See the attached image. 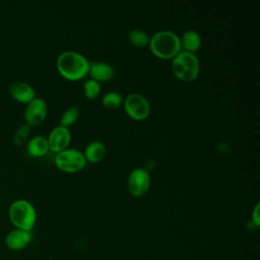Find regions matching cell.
Listing matches in <instances>:
<instances>
[{"label":"cell","instance_id":"277c9868","mask_svg":"<svg viewBox=\"0 0 260 260\" xmlns=\"http://www.w3.org/2000/svg\"><path fill=\"white\" fill-rule=\"evenodd\" d=\"M172 70L181 80L190 82L199 73V61L194 53L187 51L179 52L172 61Z\"/></svg>","mask_w":260,"mask_h":260},{"label":"cell","instance_id":"d6986e66","mask_svg":"<svg viewBox=\"0 0 260 260\" xmlns=\"http://www.w3.org/2000/svg\"><path fill=\"white\" fill-rule=\"evenodd\" d=\"M83 86H84V94L88 100L94 99L100 93V90H101L100 82L92 78L86 80Z\"/></svg>","mask_w":260,"mask_h":260},{"label":"cell","instance_id":"6da1fadb","mask_svg":"<svg viewBox=\"0 0 260 260\" xmlns=\"http://www.w3.org/2000/svg\"><path fill=\"white\" fill-rule=\"evenodd\" d=\"M57 69L65 78L77 80L88 73L89 63L83 55L74 51H65L57 58Z\"/></svg>","mask_w":260,"mask_h":260},{"label":"cell","instance_id":"ffe728a7","mask_svg":"<svg viewBox=\"0 0 260 260\" xmlns=\"http://www.w3.org/2000/svg\"><path fill=\"white\" fill-rule=\"evenodd\" d=\"M29 132H30V126H28L27 124H23L21 125L15 132L14 134V137H13V141L15 143V145L19 146V145H22L25 140L27 139L28 135H29Z\"/></svg>","mask_w":260,"mask_h":260},{"label":"cell","instance_id":"44dd1931","mask_svg":"<svg viewBox=\"0 0 260 260\" xmlns=\"http://www.w3.org/2000/svg\"><path fill=\"white\" fill-rule=\"evenodd\" d=\"M259 208H260V204L257 203L252 211V221L256 226L260 225V215H259Z\"/></svg>","mask_w":260,"mask_h":260},{"label":"cell","instance_id":"9a60e30c","mask_svg":"<svg viewBox=\"0 0 260 260\" xmlns=\"http://www.w3.org/2000/svg\"><path fill=\"white\" fill-rule=\"evenodd\" d=\"M106 151V146L103 142L92 141L87 144L83 154L86 160H89L90 162H96L105 156Z\"/></svg>","mask_w":260,"mask_h":260},{"label":"cell","instance_id":"3957f363","mask_svg":"<svg viewBox=\"0 0 260 260\" xmlns=\"http://www.w3.org/2000/svg\"><path fill=\"white\" fill-rule=\"evenodd\" d=\"M8 216L15 229L31 232L37 220V212L32 204L24 199L13 201L8 209Z\"/></svg>","mask_w":260,"mask_h":260},{"label":"cell","instance_id":"52a82bcc","mask_svg":"<svg viewBox=\"0 0 260 260\" xmlns=\"http://www.w3.org/2000/svg\"><path fill=\"white\" fill-rule=\"evenodd\" d=\"M128 190L134 197L143 196L150 185V176L145 169H135L128 177Z\"/></svg>","mask_w":260,"mask_h":260},{"label":"cell","instance_id":"5b68a950","mask_svg":"<svg viewBox=\"0 0 260 260\" xmlns=\"http://www.w3.org/2000/svg\"><path fill=\"white\" fill-rule=\"evenodd\" d=\"M86 159L84 154L73 148H66L57 152L55 157L56 166L63 172L75 173L80 171L85 166Z\"/></svg>","mask_w":260,"mask_h":260},{"label":"cell","instance_id":"9c48e42d","mask_svg":"<svg viewBox=\"0 0 260 260\" xmlns=\"http://www.w3.org/2000/svg\"><path fill=\"white\" fill-rule=\"evenodd\" d=\"M49 148L55 152H60L68 146L70 142V131L67 127L57 126L49 134Z\"/></svg>","mask_w":260,"mask_h":260},{"label":"cell","instance_id":"30bf717a","mask_svg":"<svg viewBox=\"0 0 260 260\" xmlns=\"http://www.w3.org/2000/svg\"><path fill=\"white\" fill-rule=\"evenodd\" d=\"M31 237V232L14 229L6 235L5 245L11 251H20L30 243Z\"/></svg>","mask_w":260,"mask_h":260},{"label":"cell","instance_id":"e0dca14e","mask_svg":"<svg viewBox=\"0 0 260 260\" xmlns=\"http://www.w3.org/2000/svg\"><path fill=\"white\" fill-rule=\"evenodd\" d=\"M103 105L107 109H116L123 102V96L120 92L110 91L103 96Z\"/></svg>","mask_w":260,"mask_h":260},{"label":"cell","instance_id":"7c38bea8","mask_svg":"<svg viewBox=\"0 0 260 260\" xmlns=\"http://www.w3.org/2000/svg\"><path fill=\"white\" fill-rule=\"evenodd\" d=\"M92 79L96 81H107L114 76V69L104 62H91L88 70Z\"/></svg>","mask_w":260,"mask_h":260},{"label":"cell","instance_id":"8992f818","mask_svg":"<svg viewBox=\"0 0 260 260\" xmlns=\"http://www.w3.org/2000/svg\"><path fill=\"white\" fill-rule=\"evenodd\" d=\"M124 109L128 116L135 120L145 119L150 112L148 101L139 93L128 94L124 100Z\"/></svg>","mask_w":260,"mask_h":260},{"label":"cell","instance_id":"2e32d148","mask_svg":"<svg viewBox=\"0 0 260 260\" xmlns=\"http://www.w3.org/2000/svg\"><path fill=\"white\" fill-rule=\"evenodd\" d=\"M129 42L138 48H143L149 44V37L148 35L142 29H132L128 34Z\"/></svg>","mask_w":260,"mask_h":260},{"label":"cell","instance_id":"5bb4252c","mask_svg":"<svg viewBox=\"0 0 260 260\" xmlns=\"http://www.w3.org/2000/svg\"><path fill=\"white\" fill-rule=\"evenodd\" d=\"M181 41V48L183 47L184 51L190 52V53H194L195 51H197L201 45V38L199 36V34L195 30H186L183 36L182 39H180Z\"/></svg>","mask_w":260,"mask_h":260},{"label":"cell","instance_id":"7a4b0ae2","mask_svg":"<svg viewBox=\"0 0 260 260\" xmlns=\"http://www.w3.org/2000/svg\"><path fill=\"white\" fill-rule=\"evenodd\" d=\"M149 47L158 58L173 59L181 50V41L174 31L160 30L149 39Z\"/></svg>","mask_w":260,"mask_h":260},{"label":"cell","instance_id":"ba28073f","mask_svg":"<svg viewBox=\"0 0 260 260\" xmlns=\"http://www.w3.org/2000/svg\"><path fill=\"white\" fill-rule=\"evenodd\" d=\"M47 104L40 98L30 101L24 110V119L28 126L40 125L47 116Z\"/></svg>","mask_w":260,"mask_h":260},{"label":"cell","instance_id":"4fadbf2b","mask_svg":"<svg viewBox=\"0 0 260 260\" xmlns=\"http://www.w3.org/2000/svg\"><path fill=\"white\" fill-rule=\"evenodd\" d=\"M27 152L34 157H41L49 150L48 139L44 136H35L27 143Z\"/></svg>","mask_w":260,"mask_h":260},{"label":"cell","instance_id":"ac0fdd59","mask_svg":"<svg viewBox=\"0 0 260 260\" xmlns=\"http://www.w3.org/2000/svg\"><path fill=\"white\" fill-rule=\"evenodd\" d=\"M79 115V109L77 107L68 108L61 117V126L68 127L73 124Z\"/></svg>","mask_w":260,"mask_h":260},{"label":"cell","instance_id":"8fae6325","mask_svg":"<svg viewBox=\"0 0 260 260\" xmlns=\"http://www.w3.org/2000/svg\"><path fill=\"white\" fill-rule=\"evenodd\" d=\"M8 90L10 95L20 103L28 104L36 98L35 89L28 83L23 81H14L10 83Z\"/></svg>","mask_w":260,"mask_h":260}]
</instances>
